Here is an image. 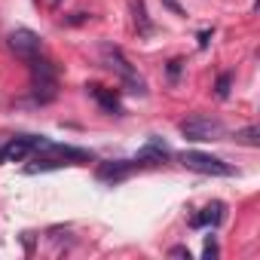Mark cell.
Segmentation results:
<instances>
[{
	"label": "cell",
	"mask_w": 260,
	"mask_h": 260,
	"mask_svg": "<svg viewBox=\"0 0 260 260\" xmlns=\"http://www.w3.org/2000/svg\"><path fill=\"white\" fill-rule=\"evenodd\" d=\"M101 58H104V64L110 68V71H116L119 74V80L128 86V92H144V80L138 77V71L128 64V58L122 55V49L119 46H110V43H101Z\"/></svg>",
	"instance_id": "1"
},
{
	"label": "cell",
	"mask_w": 260,
	"mask_h": 260,
	"mask_svg": "<svg viewBox=\"0 0 260 260\" xmlns=\"http://www.w3.org/2000/svg\"><path fill=\"white\" fill-rule=\"evenodd\" d=\"M31 89H34V98L43 104V101H52L55 98V68L46 61V58H31Z\"/></svg>",
	"instance_id": "2"
},
{
	"label": "cell",
	"mask_w": 260,
	"mask_h": 260,
	"mask_svg": "<svg viewBox=\"0 0 260 260\" xmlns=\"http://www.w3.org/2000/svg\"><path fill=\"white\" fill-rule=\"evenodd\" d=\"M181 166L190 169V172H199V175H214V178H230L233 175V166L217 159V156H208V153H199V150H184L181 156Z\"/></svg>",
	"instance_id": "3"
},
{
	"label": "cell",
	"mask_w": 260,
	"mask_h": 260,
	"mask_svg": "<svg viewBox=\"0 0 260 260\" xmlns=\"http://www.w3.org/2000/svg\"><path fill=\"white\" fill-rule=\"evenodd\" d=\"M181 135L187 141H217L223 135V122L214 116H190L181 122Z\"/></svg>",
	"instance_id": "4"
},
{
	"label": "cell",
	"mask_w": 260,
	"mask_h": 260,
	"mask_svg": "<svg viewBox=\"0 0 260 260\" xmlns=\"http://www.w3.org/2000/svg\"><path fill=\"white\" fill-rule=\"evenodd\" d=\"M7 46H10V52H16L19 58L31 61V58L40 55L43 40H40V34H34L31 28H16V31H10V37H7Z\"/></svg>",
	"instance_id": "5"
},
{
	"label": "cell",
	"mask_w": 260,
	"mask_h": 260,
	"mask_svg": "<svg viewBox=\"0 0 260 260\" xmlns=\"http://www.w3.org/2000/svg\"><path fill=\"white\" fill-rule=\"evenodd\" d=\"M37 144H40V138H31V135H22V138H13L7 147H4V156L10 159V162H25L34 150H37Z\"/></svg>",
	"instance_id": "6"
},
{
	"label": "cell",
	"mask_w": 260,
	"mask_h": 260,
	"mask_svg": "<svg viewBox=\"0 0 260 260\" xmlns=\"http://www.w3.org/2000/svg\"><path fill=\"white\" fill-rule=\"evenodd\" d=\"M138 169L135 159H116V162H101L98 166V181H122Z\"/></svg>",
	"instance_id": "7"
},
{
	"label": "cell",
	"mask_w": 260,
	"mask_h": 260,
	"mask_svg": "<svg viewBox=\"0 0 260 260\" xmlns=\"http://www.w3.org/2000/svg\"><path fill=\"white\" fill-rule=\"evenodd\" d=\"M220 220H223V205H220V202H214V205L202 208L199 214H193L190 226H193V230H202V226H217Z\"/></svg>",
	"instance_id": "8"
},
{
	"label": "cell",
	"mask_w": 260,
	"mask_h": 260,
	"mask_svg": "<svg viewBox=\"0 0 260 260\" xmlns=\"http://www.w3.org/2000/svg\"><path fill=\"white\" fill-rule=\"evenodd\" d=\"M166 153H169V150H166V144H162L159 138H153V141H147V144H144V147L138 150L135 162H138V166H144V162H150V159H156V162H159V159H162Z\"/></svg>",
	"instance_id": "9"
},
{
	"label": "cell",
	"mask_w": 260,
	"mask_h": 260,
	"mask_svg": "<svg viewBox=\"0 0 260 260\" xmlns=\"http://www.w3.org/2000/svg\"><path fill=\"white\" fill-rule=\"evenodd\" d=\"M89 92L95 95V101H98L104 110H110V113H119V98H116L113 92H104L101 86H89Z\"/></svg>",
	"instance_id": "10"
},
{
	"label": "cell",
	"mask_w": 260,
	"mask_h": 260,
	"mask_svg": "<svg viewBox=\"0 0 260 260\" xmlns=\"http://www.w3.org/2000/svg\"><path fill=\"white\" fill-rule=\"evenodd\" d=\"M236 141L239 144H248V147H257L260 141H257V125H248V128H242V132H236Z\"/></svg>",
	"instance_id": "11"
},
{
	"label": "cell",
	"mask_w": 260,
	"mask_h": 260,
	"mask_svg": "<svg viewBox=\"0 0 260 260\" xmlns=\"http://www.w3.org/2000/svg\"><path fill=\"white\" fill-rule=\"evenodd\" d=\"M132 10H135V22H141V31L147 34V31H150V25H147V19H144V16H147V13H144V4H141V0H135Z\"/></svg>",
	"instance_id": "12"
},
{
	"label": "cell",
	"mask_w": 260,
	"mask_h": 260,
	"mask_svg": "<svg viewBox=\"0 0 260 260\" xmlns=\"http://www.w3.org/2000/svg\"><path fill=\"white\" fill-rule=\"evenodd\" d=\"M230 80H233L230 74H223V77L217 80V98H226V95H230Z\"/></svg>",
	"instance_id": "13"
},
{
	"label": "cell",
	"mask_w": 260,
	"mask_h": 260,
	"mask_svg": "<svg viewBox=\"0 0 260 260\" xmlns=\"http://www.w3.org/2000/svg\"><path fill=\"white\" fill-rule=\"evenodd\" d=\"M202 254H205L208 260H211V257H217V242H214V239H208V242H205V251H202Z\"/></svg>",
	"instance_id": "14"
},
{
	"label": "cell",
	"mask_w": 260,
	"mask_h": 260,
	"mask_svg": "<svg viewBox=\"0 0 260 260\" xmlns=\"http://www.w3.org/2000/svg\"><path fill=\"white\" fill-rule=\"evenodd\" d=\"M169 254H172V257H187V260L193 257V254H190V248H184V245H175V248H172Z\"/></svg>",
	"instance_id": "15"
},
{
	"label": "cell",
	"mask_w": 260,
	"mask_h": 260,
	"mask_svg": "<svg viewBox=\"0 0 260 260\" xmlns=\"http://www.w3.org/2000/svg\"><path fill=\"white\" fill-rule=\"evenodd\" d=\"M208 37H211V34H208V31H202V34H199V46H208Z\"/></svg>",
	"instance_id": "16"
},
{
	"label": "cell",
	"mask_w": 260,
	"mask_h": 260,
	"mask_svg": "<svg viewBox=\"0 0 260 260\" xmlns=\"http://www.w3.org/2000/svg\"><path fill=\"white\" fill-rule=\"evenodd\" d=\"M0 162H7V156H4V147H0Z\"/></svg>",
	"instance_id": "17"
},
{
	"label": "cell",
	"mask_w": 260,
	"mask_h": 260,
	"mask_svg": "<svg viewBox=\"0 0 260 260\" xmlns=\"http://www.w3.org/2000/svg\"><path fill=\"white\" fill-rule=\"evenodd\" d=\"M49 4H52V7H58V0H49Z\"/></svg>",
	"instance_id": "18"
}]
</instances>
